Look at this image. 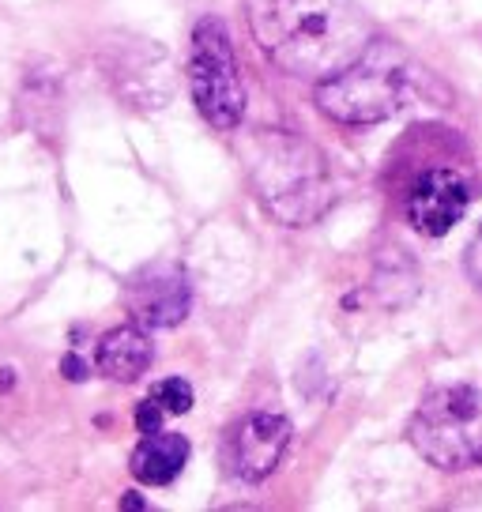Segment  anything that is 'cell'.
<instances>
[{"label":"cell","instance_id":"11","mask_svg":"<svg viewBox=\"0 0 482 512\" xmlns=\"http://www.w3.org/2000/svg\"><path fill=\"white\" fill-rule=\"evenodd\" d=\"M151 400L159 403L166 415H185V411H193V384L181 381V377H166L151 388Z\"/></svg>","mask_w":482,"mask_h":512},{"label":"cell","instance_id":"9","mask_svg":"<svg viewBox=\"0 0 482 512\" xmlns=\"http://www.w3.org/2000/svg\"><path fill=\"white\" fill-rule=\"evenodd\" d=\"M151 362H155V347L147 339L144 324H125V328L106 332L95 354L98 373L117 384L140 381L147 369H151Z\"/></svg>","mask_w":482,"mask_h":512},{"label":"cell","instance_id":"3","mask_svg":"<svg viewBox=\"0 0 482 512\" xmlns=\"http://www.w3.org/2000/svg\"><path fill=\"white\" fill-rule=\"evenodd\" d=\"M407 98H411L407 57L377 38L362 57H354L336 76L317 83V106L339 125H381L407 106Z\"/></svg>","mask_w":482,"mask_h":512},{"label":"cell","instance_id":"14","mask_svg":"<svg viewBox=\"0 0 482 512\" xmlns=\"http://www.w3.org/2000/svg\"><path fill=\"white\" fill-rule=\"evenodd\" d=\"M61 373H65L68 381H83V377H87V366H83L76 354H68V358H61Z\"/></svg>","mask_w":482,"mask_h":512},{"label":"cell","instance_id":"6","mask_svg":"<svg viewBox=\"0 0 482 512\" xmlns=\"http://www.w3.org/2000/svg\"><path fill=\"white\" fill-rule=\"evenodd\" d=\"M471 208V185L460 170L437 166L415 181L407 196V219L422 238H445Z\"/></svg>","mask_w":482,"mask_h":512},{"label":"cell","instance_id":"8","mask_svg":"<svg viewBox=\"0 0 482 512\" xmlns=\"http://www.w3.org/2000/svg\"><path fill=\"white\" fill-rule=\"evenodd\" d=\"M290 445V422L283 415H249L238 430L230 433L226 445V464L241 482H264L272 475L283 452Z\"/></svg>","mask_w":482,"mask_h":512},{"label":"cell","instance_id":"4","mask_svg":"<svg viewBox=\"0 0 482 512\" xmlns=\"http://www.w3.org/2000/svg\"><path fill=\"white\" fill-rule=\"evenodd\" d=\"M407 441L441 471L482 464V392L471 384L430 388L407 422Z\"/></svg>","mask_w":482,"mask_h":512},{"label":"cell","instance_id":"12","mask_svg":"<svg viewBox=\"0 0 482 512\" xmlns=\"http://www.w3.org/2000/svg\"><path fill=\"white\" fill-rule=\"evenodd\" d=\"M464 272L467 279L482 290V226L475 230V238L467 241V253H464Z\"/></svg>","mask_w":482,"mask_h":512},{"label":"cell","instance_id":"1","mask_svg":"<svg viewBox=\"0 0 482 512\" xmlns=\"http://www.w3.org/2000/svg\"><path fill=\"white\" fill-rule=\"evenodd\" d=\"M249 27L260 49L298 80H328L373 42L354 0H249Z\"/></svg>","mask_w":482,"mask_h":512},{"label":"cell","instance_id":"10","mask_svg":"<svg viewBox=\"0 0 482 512\" xmlns=\"http://www.w3.org/2000/svg\"><path fill=\"white\" fill-rule=\"evenodd\" d=\"M189 452H193V445L181 433H170V430L144 433V441L132 448L129 456L132 479L144 482V486H170L185 471V464H189Z\"/></svg>","mask_w":482,"mask_h":512},{"label":"cell","instance_id":"2","mask_svg":"<svg viewBox=\"0 0 482 512\" xmlns=\"http://www.w3.org/2000/svg\"><path fill=\"white\" fill-rule=\"evenodd\" d=\"M241 162L264 211L283 226H313L332 208L328 162L287 128H257L241 140Z\"/></svg>","mask_w":482,"mask_h":512},{"label":"cell","instance_id":"15","mask_svg":"<svg viewBox=\"0 0 482 512\" xmlns=\"http://www.w3.org/2000/svg\"><path fill=\"white\" fill-rule=\"evenodd\" d=\"M121 509H144V501H140L136 494H129L125 501H121Z\"/></svg>","mask_w":482,"mask_h":512},{"label":"cell","instance_id":"7","mask_svg":"<svg viewBox=\"0 0 482 512\" xmlns=\"http://www.w3.org/2000/svg\"><path fill=\"white\" fill-rule=\"evenodd\" d=\"M125 302L136 324L144 328H177L193 309V290L181 268L174 264H151L129 279Z\"/></svg>","mask_w":482,"mask_h":512},{"label":"cell","instance_id":"13","mask_svg":"<svg viewBox=\"0 0 482 512\" xmlns=\"http://www.w3.org/2000/svg\"><path fill=\"white\" fill-rule=\"evenodd\" d=\"M162 418H166V411H162L159 403L147 396L140 407H136V426H140V433H155L162 426Z\"/></svg>","mask_w":482,"mask_h":512},{"label":"cell","instance_id":"5","mask_svg":"<svg viewBox=\"0 0 482 512\" xmlns=\"http://www.w3.org/2000/svg\"><path fill=\"white\" fill-rule=\"evenodd\" d=\"M189 91L204 121L219 132H234L245 117V80H241L238 57L230 31L219 16H204L193 27L189 49Z\"/></svg>","mask_w":482,"mask_h":512}]
</instances>
